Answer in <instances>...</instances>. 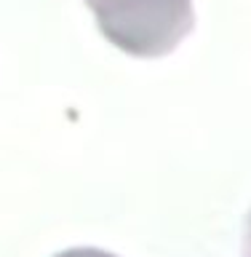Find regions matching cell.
<instances>
[{
	"label": "cell",
	"instance_id": "obj_1",
	"mask_svg": "<svg viewBox=\"0 0 251 257\" xmlns=\"http://www.w3.org/2000/svg\"><path fill=\"white\" fill-rule=\"evenodd\" d=\"M86 6L112 46L142 59L171 54L195 27L192 0H86Z\"/></svg>",
	"mask_w": 251,
	"mask_h": 257
},
{
	"label": "cell",
	"instance_id": "obj_3",
	"mask_svg": "<svg viewBox=\"0 0 251 257\" xmlns=\"http://www.w3.org/2000/svg\"><path fill=\"white\" fill-rule=\"evenodd\" d=\"M243 257H251V214L246 222V236H243Z\"/></svg>",
	"mask_w": 251,
	"mask_h": 257
},
{
	"label": "cell",
	"instance_id": "obj_2",
	"mask_svg": "<svg viewBox=\"0 0 251 257\" xmlns=\"http://www.w3.org/2000/svg\"><path fill=\"white\" fill-rule=\"evenodd\" d=\"M56 257H115V254L102 252V249H67V252H59Z\"/></svg>",
	"mask_w": 251,
	"mask_h": 257
}]
</instances>
